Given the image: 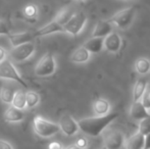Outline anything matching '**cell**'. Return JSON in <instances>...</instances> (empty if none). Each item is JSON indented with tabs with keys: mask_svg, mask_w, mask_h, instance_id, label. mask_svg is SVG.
<instances>
[{
	"mask_svg": "<svg viewBox=\"0 0 150 149\" xmlns=\"http://www.w3.org/2000/svg\"><path fill=\"white\" fill-rule=\"evenodd\" d=\"M8 38H9L10 44L13 47H16V46L32 42V40L35 37H34V34H32L30 32H21V33H16V34H10Z\"/></svg>",
	"mask_w": 150,
	"mask_h": 149,
	"instance_id": "5bb4252c",
	"label": "cell"
},
{
	"mask_svg": "<svg viewBox=\"0 0 150 149\" xmlns=\"http://www.w3.org/2000/svg\"><path fill=\"white\" fill-rule=\"evenodd\" d=\"M113 26L109 23V20H99L95 26L92 33V37L95 38H103L108 36L110 33H112Z\"/></svg>",
	"mask_w": 150,
	"mask_h": 149,
	"instance_id": "7c38bea8",
	"label": "cell"
},
{
	"mask_svg": "<svg viewBox=\"0 0 150 149\" xmlns=\"http://www.w3.org/2000/svg\"><path fill=\"white\" fill-rule=\"evenodd\" d=\"M65 149H81V148H79L78 147L77 145H76V144H73V145H69V146H67V148Z\"/></svg>",
	"mask_w": 150,
	"mask_h": 149,
	"instance_id": "e575fe53",
	"label": "cell"
},
{
	"mask_svg": "<svg viewBox=\"0 0 150 149\" xmlns=\"http://www.w3.org/2000/svg\"><path fill=\"white\" fill-rule=\"evenodd\" d=\"M0 149H12V147L9 143H7V142L4 141V140L0 139Z\"/></svg>",
	"mask_w": 150,
	"mask_h": 149,
	"instance_id": "4dcf8cb0",
	"label": "cell"
},
{
	"mask_svg": "<svg viewBox=\"0 0 150 149\" xmlns=\"http://www.w3.org/2000/svg\"><path fill=\"white\" fill-rule=\"evenodd\" d=\"M14 93H16V91H14L13 88L8 85H4V86H2L1 89H0V99H1L4 103L11 104Z\"/></svg>",
	"mask_w": 150,
	"mask_h": 149,
	"instance_id": "7402d4cb",
	"label": "cell"
},
{
	"mask_svg": "<svg viewBox=\"0 0 150 149\" xmlns=\"http://www.w3.org/2000/svg\"><path fill=\"white\" fill-rule=\"evenodd\" d=\"M56 71V61L54 58L53 54L47 52L45 53L40 60L38 61V64H36L35 68V74L38 77H48L51 76L55 73Z\"/></svg>",
	"mask_w": 150,
	"mask_h": 149,
	"instance_id": "5b68a950",
	"label": "cell"
},
{
	"mask_svg": "<svg viewBox=\"0 0 150 149\" xmlns=\"http://www.w3.org/2000/svg\"><path fill=\"white\" fill-rule=\"evenodd\" d=\"M141 102H142V104L147 110L150 109V87H147L144 95L141 98Z\"/></svg>",
	"mask_w": 150,
	"mask_h": 149,
	"instance_id": "83f0119b",
	"label": "cell"
},
{
	"mask_svg": "<svg viewBox=\"0 0 150 149\" xmlns=\"http://www.w3.org/2000/svg\"><path fill=\"white\" fill-rule=\"evenodd\" d=\"M103 42H104L103 38L92 37L91 39L88 40L83 46L90 52V53H99V52L102 51V49H103Z\"/></svg>",
	"mask_w": 150,
	"mask_h": 149,
	"instance_id": "d6986e66",
	"label": "cell"
},
{
	"mask_svg": "<svg viewBox=\"0 0 150 149\" xmlns=\"http://www.w3.org/2000/svg\"><path fill=\"white\" fill-rule=\"evenodd\" d=\"M110 110V103L104 98H98L93 102V112L97 117L105 115Z\"/></svg>",
	"mask_w": 150,
	"mask_h": 149,
	"instance_id": "ac0fdd59",
	"label": "cell"
},
{
	"mask_svg": "<svg viewBox=\"0 0 150 149\" xmlns=\"http://www.w3.org/2000/svg\"><path fill=\"white\" fill-rule=\"evenodd\" d=\"M59 33L63 32V27L60 26L58 23H56L55 20H52L49 24H47L45 27L37 30L34 33V37H43V36H48L50 34H54V33Z\"/></svg>",
	"mask_w": 150,
	"mask_h": 149,
	"instance_id": "4fadbf2b",
	"label": "cell"
},
{
	"mask_svg": "<svg viewBox=\"0 0 150 149\" xmlns=\"http://www.w3.org/2000/svg\"><path fill=\"white\" fill-rule=\"evenodd\" d=\"M136 14L137 11L134 7H127L117 12L109 20V23L113 27H117L120 30H125V29H128L133 24L134 20L136 18Z\"/></svg>",
	"mask_w": 150,
	"mask_h": 149,
	"instance_id": "7a4b0ae2",
	"label": "cell"
},
{
	"mask_svg": "<svg viewBox=\"0 0 150 149\" xmlns=\"http://www.w3.org/2000/svg\"><path fill=\"white\" fill-rule=\"evenodd\" d=\"M6 57V50L0 46V62H2Z\"/></svg>",
	"mask_w": 150,
	"mask_h": 149,
	"instance_id": "d6a6232c",
	"label": "cell"
},
{
	"mask_svg": "<svg viewBox=\"0 0 150 149\" xmlns=\"http://www.w3.org/2000/svg\"><path fill=\"white\" fill-rule=\"evenodd\" d=\"M148 87V82L144 78H139L136 81L133 89V101H140Z\"/></svg>",
	"mask_w": 150,
	"mask_h": 149,
	"instance_id": "9a60e30c",
	"label": "cell"
},
{
	"mask_svg": "<svg viewBox=\"0 0 150 149\" xmlns=\"http://www.w3.org/2000/svg\"><path fill=\"white\" fill-rule=\"evenodd\" d=\"M126 149H144V136L136 133L126 142Z\"/></svg>",
	"mask_w": 150,
	"mask_h": 149,
	"instance_id": "ffe728a7",
	"label": "cell"
},
{
	"mask_svg": "<svg viewBox=\"0 0 150 149\" xmlns=\"http://www.w3.org/2000/svg\"><path fill=\"white\" fill-rule=\"evenodd\" d=\"M86 23H87V16L83 11L74 12L71 18L63 26V32L67 33L71 36H77L82 32Z\"/></svg>",
	"mask_w": 150,
	"mask_h": 149,
	"instance_id": "277c9868",
	"label": "cell"
},
{
	"mask_svg": "<svg viewBox=\"0 0 150 149\" xmlns=\"http://www.w3.org/2000/svg\"><path fill=\"white\" fill-rule=\"evenodd\" d=\"M76 145H77L79 148H81V149H85L88 146L87 139H86V138H79V139L77 140V143H76Z\"/></svg>",
	"mask_w": 150,
	"mask_h": 149,
	"instance_id": "f546056e",
	"label": "cell"
},
{
	"mask_svg": "<svg viewBox=\"0 0 150 149\" xmlns=\"http://www.w3.org/2000/svg\"><path fill=\"white\" fill-rule=\"evenodd\" d=\"M138 133H140L142 136H146L147 134L150 133V117L140 121Z\"/></svg>",
	"mask_w": 150,
	"mask_h": 149,
	"instance_id": "4316f807",
	"label": "cell"
},
{
	"mask_svg": "<svg viewBox=\"0 0 150 149\" xmlns=\"http://www.w3.org/2000/svg\"><path fill=\"white\" fill-rule=\"evenodd\" d=\"M106 149H120L125 143V136L119 130L107 131L103 136Z\"/></svg>",
	"mask_w": 150,
	"mask_h": 149,
	"instance_id": "ba28073f",
	"label": "cell"
},
{
	"mask_svg": "<svg viewBox=\"0 0 150 149\" xmlns=\"http://www.w3.org/2000/svg\"><path fill=\"white\" fill-rule=\"evenodd\" d=\"M49 149H62V147L58 142H52L49 145Z\"/></svg>",
	"mask_w": 150,
	"mask_h": 149,
	"instance_id": "836d02e7",
	"label": "cell"
},
{
	"mask_svg": "<svg viewBox=\"0 0 150 149\" xmlns=\"http://www.w3.org/2000/svg\"><path fill=\"white\" fill-rule=\"evenodd\" d=\"M35 52V44L33 42L13 47L10 50V57L16 62H22L30 58Z\"/></svg>",
	"mask_w": 150,
	"mask_h": 149,
	"instance_id": "52a82bcc",
	"label": "cell"
},
{
	"mask_svg": "<svg viewBox=\"0 0 150 149\" xmlns=\"http://www.w3.org/2000/svg\"><path fill=\"white\" fill-rule=\"evenodd\" d=\"M122 44V40L120 34L112 32L104 38L103 42V49H105L109 53H117L120 50Z\"/></svg>",
	"mask_w": 150,
	"mask_h": 149,
	"instance_id": "30bf717a",
	"label": "cell"
},
{
	"mask_svg": "<svg viewBox=\"0 0 150 149\" xmlns=\"http://www.w3.org/2000/svg\"><path fill=\"white\" fill-rule=\"evenodd\" d=\"M25 119V113L23 110L18 109L13 106H9L4 112V119L8 123H18Z\"/></svg>",
	"mask_w": 150,
	"mask_h": 149,
	"instance_id": "e0dca14e",
	"label": "cell"
},
{
	"mask_svg": "<svg viewBox=\"0 0 150 149\" xmlns=\"http://www.w3.org/2000/svg\"><path fill=\"white\" fill-rule=\"evenodd\" d=\"M40 102V96L38 93L33 91H29L26 93V106L32 108L36 106Z\"/></svg>",
	"mask_w": 150,
	"mask_h": 149,
	"instance_id": "d4e9b609",
	"label": "cell"
},
{
	"mask_svg": "<svg viewBox=\"0 0 150 149\" xmlns=\"http://www.w3.org/2000/svg\"><path fill=\"white\" fill-rule=\"evenodd\" d=\"M135 71L139 75H147L150 72V60L145 57H140L135 61Z\"/></svg>",
	"mask_w": 150,
	"mask_h": 149,
	"instance_id": "44dd1931",
	"label": "cell"
},
{
	"mask_svg": "<svg viewBox=\"0 0 150 149\" xmlns=\"http://www.w3.org/2000/svg\"><path fill=\"white\" fill-rule=\"evenodd\" d=\"M33 126L36 134L44 138L51 137V136L55 135L60 131L58 124L49 121L47 119H43L42 117H36L34 119Z\"/></svg>",
	"mask_w": 150,
	"mask_h": 149,
	"instance_id": "3957f363",
	"label": "cell"
},
{
	"mask_svg": "<svg viewBox=\"0 0 150 149\" xmlns=\"http://www.w3.org/2000/svg\"><path fill=\"white\" fill-rule=\"evenodd\" d=\"M73 13L74 12L71 11V8H63V9H61L57 13V16H56V18H54V20H55L56 23H58L60 26L63 27L67 23V20L71 18V16H73Z\"/></svg>",
	"mask_w": 150,
	"mask_h": 149,
	"instance_id": "cb8c5ba5",
	"label": "cell"
},
{
	"mask_svg": "<svg viewBox=\"0 0 150 149\" xmlns=\"http://www.w3.org/2000/svg\"><path fill=\"white\" fill-rule=\"evenodd\" d=\"M144 149H150V133L144 136Z\"/></svg>",
	"mask_w": 150,
	"mask_h": 149,
	"instance_id": "1f68e13d",
	"label": "cell"
},
{
	"mask_svg": "<svg viewBox=\"0 0 150 149\" xmlns=\"http://www.w3.org/2000/svg\"><path fill=\"white\" fill-rule=\"evenodd\" d=\"M119 117V113L112 112L107 113L105 115H100V117H92L82 119L78 121L79 130H81L83 133L87 134L91 137H97L103 132V130L115 121Z\"/></svg>",
	"mask_w": 150,
	"mask_h": 149,
	"instance_id": "6da1fadb",
	"label": "cell"
},
{
	"mask_svg": "<svg viewBox=\"0 0 150 149\" xmlns=\"http://www.w3.org/2000/svg\"><path fill=\"white\" fill-rule=\"evenodd\" d=\"M130 115L133 119L142 121V119L150 117V113L148 110L144 107V105H143L140 100V101H133L132 105H131V108H130Z\"/></svg>",
	"mask_w": 150,
	"mask_h": 149,
	"instance_id": "8fae6325",
	"label": "cell"
},
{
	"mask_svg": "<svg viewBox=\"0 0 150 149\" xmlns=\"http://www.w3.org/2000/svg\"><path fill=\"white\" fill-rule=\"evenodd\" d=\"M12 106L18 109L23 110L24 108H26V93L23 91H16L13 96V99L11 102Z\"/></svg>",
	"mask_w": 150,
	"mask_h": 149,
	"instance_id": "603a6c76",
	"label": "cell"
},
{
	"mask_svg": "<svg viewBox=\"0 0 150 149\" xmlns=\"http://www.w3.org/2000/svg\"><path fill=\"white\" fill-rule=\"evenodd\" d=\"M10 30L7 23L3 20H0V36H9Z\"/></svg>",
	"mask_w": 150,
	"mask_h": 149,
	"instance_id": "f1b7e54d",
	"label": "cell"
},
{
	"mask_svg": "<svg viewBox=\"0 0 150 149\" xmlns=\"http://www.w3.org/2000/svg\"><path fill=\"white\" fill-rule=\"evenodd\" d=\"M0 79L12 80V81L18 82L24 88L28 87L26 81H24V79L20 75V73L16 71V68H14L12 62L8 59H4L2 62H0Z\"/></svg>",
	"mask_w": 150,
	"mask_h": 149,
	"instance_id": "8992f818",
	"label": "cell"
},
{
	"mask_svg": "<svg viewBox=\"0 0 150 149\" xmlns=\"http://www.w3.org/2000/svg\"><path fill=\"white\" fill-rule=\"evenodd\" d=\"M58 126H59L60 131H62V133L65 134L67 136H73L77 134L78 131H79L78 121H76L74 117L71 115L67 114V113L61 115Z\"/></svg>",
	"mask_w": 150,
	"mask_h": 149,
	"instance_id": "9c48e42d",
	"label": "cell"
},
{
	"mask_svg": "<svg viewBox=\"0 0 150 149\" xmlns=\"http://www.w3.org/2000/svg\"><path fill=\"white\" fill-rule=\"evenodd\" d=\"M76 1H79V2H82V1H84V0H76Z\"/></svg>",
	"mask_w": 150,
	"mask_h": 149,
	"instance_id": "d590c367",
	"label": "cell"
},
{
	"mask_svg": "<svg viewBox=\"0 0 150 149\" xmlns=\"http://www.w3.org/2000/svg\"><path fill=\"white\" fill-rule=\"evenodd\" d=\"M38 13H39V10H38L37 5H35V4H28L24 8V16L28 20H35L38 16Z\"/></svg>",
	"mask_w": 150,
	"mask_h": 149,
	"instance_id": "484cf974",
	"label": "cell"
},
{
	"mask_svg": "<svg viewBox=\"0 0 150 149\" xmlns=\"http://www.w3.org/2000/svg\"><path fill=\"white\" fill-rule=\"evenodd\" d=\"M91 58V53L84 46H81L76 49L71 55V60L75 64H85L89 61Z\"/></svg>",
	"mask_w": 150,
	"mask_h": 149,
	"instance_id": "2e32d148",
	"label": "cell"
}]
</instances>
